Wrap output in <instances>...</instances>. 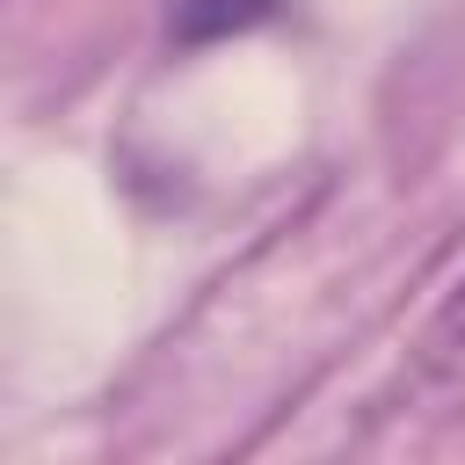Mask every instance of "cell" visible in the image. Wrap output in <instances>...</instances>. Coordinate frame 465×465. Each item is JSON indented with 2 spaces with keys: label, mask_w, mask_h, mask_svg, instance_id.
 Segmentation results:
<instances>
[{
  "label": "cell",
  "mask_w": 465,
  "mask_h": 465,
  "mask_svg": "<svg viewBox=\"0 0 465 465\" xmlns=\"http://www.w3.org/2000/svg\"><path fill=\"white\" fill-rule=\"evenodd\" d=\"M283 0H167V44L174 51H211V44H232L262 22H276Z\"/></svg>",
  "instance_id": "6da1fadb"
},
{
  "label": "cell",
  "mask_w": 465,
  "mask_h": 465,
  "mask_svg": "<svg viewBox=\"0 0 465 465\" xmlns=\"http://www.w3.org/2000/svg\"><path fill=\"white\" fill-rule=\"evenodd\" d=\"M414 371H421V385H429L443 407L465 414V283L429 312V327H421V341H414Z\"/></svg>",
  "instance_id": "7a4b0ae2"
}]
</instances>
